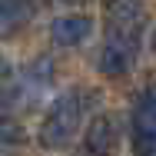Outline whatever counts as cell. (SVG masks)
Listing matches in <instances>:
<instances>
[{
  "label": "cell",
  "instance_id": "cell-1",
  "mask_svg": "<svg viewBox=\"0 0 156 156\" xmlns=\"http://www.w3.org/2000/svg\"><path fill=\"white\" fill-rule=\"evenodd\" d=\"M87 103H90V96L83 93V90H70V93L57 96L53 106H50V113H47L43 123H40V143H43L47 150H63V146L76 136L80 123H83Z\"/></svg>",
  "mask_w": 156,
  "mask_h": 156
},
{
  "label": "cell",
  "instance_id": "cell-2",
  "mask_svg": "<svg viewBox=\"0 0 156 156\" xmlns=\"http://www.w3.org/2000/svg\"><path fill=\"white\" fill-rule=\"evenodd\" d=\"M133 146L140 156L156 153V87H150L133 106Z\"/></svg>",
  "mask_w": 156,
  "mask_h": 156
},
{
  "label": "cell",
  "instance_id": "cell-3",
  "mask_svg": "<svg viewBox=\"0 0 156 156\" xmlns=\"http://www.w3.org/2000/svg\"><path fill=\"white\" fill-rule=\"evenodd\" d=\"M143 23H146V10L140 0H106V33L140 40Z\"/></svg>",
  "mask_w": 156,
  "mask_h": 156
},
{
  "label": "cell",
  "instance_id": "cell-4",
  "mask_svg": "<svg viewBox=\"0 0 156 156\" xmlns=\"http://www.w3.org/2000/svg\"><path fill=\"white\" fill-rule=\"evenodd\" d=\"M136 50H140V40H129V37H113L106 33V43L100 47V73L103 76H123L133 70L136 63Z\"/></svg>",
  "mask_w": 156,
  "mask_h": 156
},
{
  "label": "cell",
  "instance_id": "cell-5",
  "mask_svg": "<svg viewBox=\"0 0 156 156\" xmlns=\"http://www.w3.org/2000/svg\"><path fill=\"white\" fill-rule=\"evenodd\" d=\"M90 33H93V20L87 13H66V17H57L50 23V37L60 47H80Z\"/></svg>",
  "mask_w": 156,
  "mask_h": 156
},
{
  "label": "cell",
  "instance_id": "cell-6",
  "mask_svg": "<svg viewBox=\"0 0 156 156\" xmlns=\"http://www.w3.org/2000/svg\"><path fill=\"white\" fill-rule=\"evenodd\" d=\"M113 146H116V129H113V123L106 116H96L93 123H90V129H87V150L93 156H110Z\"/></svg>",
  "mask_w": 156,
  "mask_h": 156
},
{
  "label": "cell",
  "instance_id": "cell-7",
  "mask_svg": "<svg viewBox=\"0 0 156 156\" xmlns=\"http://www.w3.org/2000/svg\"><path fill=\"white\" fill-rule=\"evenodd\" d=\"M33 17V0H0V33L17 30Z\"/></svg>",
  "mask_w": 156,
  "mask_h": 156
},
{
  "label": "cell",
  "instance_id": "cell-8",
  "mask_svg": "<svg viewBox=\"0 0 156 156\" xmlns=\"http://www.w3.org/2000/svg\"><path fill=\"white\" fill-rule=\"evenodd\" d=\"M20 140H23V126L17 123V120H10V116H0V143L13 146Z\"/></svg>",
  "mask_w": 156,
  "mask_h": 156
},
{
  "label": "cell",
  "instance_id": "cell-9",
  "mask_svg": "<svg viewBox=\"0 0 156 156\" xmlns=\"http://www.w3.org/2000/svg\"><path fill=\"white\" fill-rule=\"evenodd\" d=\"M0 110H7V93L0 90Z\"/></svg>",
  "mask_w": 156,
  "mask_h": 156
},
{
  "label": "cell",
  "instance_id": "cell-10",
  "mask_svg": "<svg viewBox=\"0 0 156 156\" xmlns=\"http://www.w3.org/2000/svg\"><path fill=\"white\" fill-rule=\"evenodd\" d=\"M3 70H7V60H3V53H0V73H3Z\"/></svg>",
  "mask_w": 156,
  "mask_h": 156
},
{
  "label": "cell",
  "instance_id": "cell-11",
  "mask_svg": "<svg viewBox=\"0 0 156 156\" xmlns=\"http://www.w3.org/2000/svg\"><path fill=\"white\" fill-rule=\"evenodd\" d=\"M153 53H156V30H153Z\"/></svg>",
  "mask_w": 156,
  "mask_h": 156
},
{
  "label": "cell",
  "instance_id": "cell-12",
  "mask_svg": "<svg viewBox=\"0 0 156 156\" xmlns=\"http://www.w3.org/2000/svg\"><path fill=\"white\" fill-rule=\"evenodd\" d=\"M63 3H80V0H63Z\"/></svg>",
  "mask_w": 156,
  "mask_h": 156
}]
</instances>
